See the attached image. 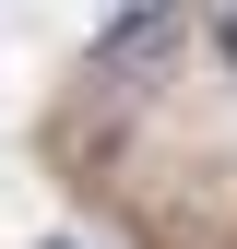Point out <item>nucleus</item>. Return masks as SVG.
Instances as JSON below:
<instances>
[{
	"label": "nucleus",
	"instance_id": "f257e3e1",
	"mask_svg": "<svg viewBox=\"0 0 237 249\" xmlns=\"http://www.w3.org/2000/svg\"><path fill=\"white\" fill-rule=\"evenodd\" d=\"M214 36H225V59H237V12H225V24H214Z\"/></svg>",
	"mask_w": 237,
	"mask_h": 249
}]
</instances>
